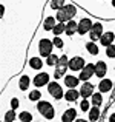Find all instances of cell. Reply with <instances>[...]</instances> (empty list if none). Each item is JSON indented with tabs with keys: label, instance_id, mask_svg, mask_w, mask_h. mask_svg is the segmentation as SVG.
<instances>
[{
	"label": "cell",
	"instance_id": "33",
	"mask_svg": "<svg viewBox=\"0 0 115 122\" xmlns=\"http://www.w3.org/2000/svg\"><path fill=\"white\" fill-rule=\"evenodd\" d=\"M52 42H54V46H55V48H58V50H62V48L65 46V42H63V39H62L60 36H54Z\"/></svg>",
	"mask_w": 115,
	"mask_h": 122
},
{
	"label": "cell",
	"instance_id": "29",
	"mask_svg": "<svg viewBox=\"0 0 115 122\" xmlns=\"http://www.w3.org/2000/svg\"><path fill=\"white\" fill-rule=\"evenodd\" d=\"M91 101H88V97H83L81 101H80V110L83 111V113H88L89 110H91Z\"/></svg>",
	"mask_w": 115,
	"mask_h": 122
},
{
	"label": "cell",
	"instance_id": "35",
	"mask_svg": "<svg viewBox=\"0 0 115 122\" xmlns=\"http://www.w3.org/2000/svg\"><path fill=\"white\" fill-rule=\"evenodd\" d=\"M109 121H115V113H114V114H111V116H109Z\"/></svg>",
	"mask_w": 115,
	"mask_h": 122
},
{
	"label": "cell",
	"instance_id": "24",
	"mask_svg": "<svg viewBox=\"0 0 115 122\" xmlns=\"http://www.w3.org/2000/svg\"><path fill=\"white\" fill-rule=\"evenodd\" d=\"M86 50H88V53L91 54V56H97L100 51H98V45L95 43L94 40H89L86 42Z\"/></svg>",
	"mask_w": 115,
	"mask_h": 122
},
{
	"label": "cell",
	"instance_id": "11",
	"mask_svg": "<svg viewBox=\"0 0 115 122\" xmlns=\"http://www.w3.org/2000/svg\"><path fill=\"white\" fill-rule=\"evenodd\" d=\"M112 86H114V82L111 81V79H106L103 77L98 83V91H101L103 94H106V93H111L112 91Z\"/></svg>",
	"mask_w": 115,
	"mask_h": 122
},
{
	"label": "cell",
	"instance_id": "17",
	"mask_svg": "<svg viewBox=\"0 0 115 122\" xmlns=\"http://www.w3.org/2000/svg\"><path fill=\"white\" fill-rule=\"evenodd\" d=\"M65 33H66V36H69V37H72L75 33H78V23H77L74 19L66 22V31Z\"/></svg>",
	"mask_w": 115,
	"mask_h": 122
},
{
	"label": "cell",
	"instance_id": "18",
	"mask_svg": "<svg viewBox=\"0 0 115 122\" xmlns=\"http://www.w3.org/2000/svg\"><path fill=\"white\" fill-rule=\"evenodd\" d=\"M31 83H32V81H31L29 76L22 74V76H20V79H18V90H20V91H28V90H29V85H31Z\"/></svg>",
	"mask_w": 115,
	"mask_h": 122
},
{
	"label": "cell",
	"instance_id": "36",
	"mask_svg": "<svg viewBox=\"0 0 115 122\" xmlns=\"http://www.w3.org/2000/svg\"><path fill=\"white\" fill-rule=\"evenodd\" d=\"M112 6H114V8H115V0H112Z\"/></svg>",
	"mask_w": 115,
	"mask_h": 122
},
{
	"label": "cell",
	"instance_id": "37",
	"mask_svg": "<svg viewBox=\"0 0 115 122\" xmlns=\"http://www.w3.org/2000/svg\"><path fill=\"white\" fill-rule=\"evenodd\" d=\"M103 2H104V0H103Z\"/></svg>",
	"mask_w": 115,
	"mask_h": 122
},
{
	"label": "cell",
	"instance_id": "32",
	"mask_svg": "<svg viewBox=\"0 0 115 122\" xmlns=\"http://www.w3.org/2000/svg\"><path fill=\"white\" fill-rule=\"evenodd\" d=\"M104 54H106L109 59H115V43H111L109 46H106V51H104Z\"/></svg>",
	"mask_w": 115,
	"mask_h": 122
},
{
	"label": "cell",
	"instance_id": "26",
	"mask_svg": "<svg viewBox=\"0 0 115 122\" xmlns=\"http://www.w3.org/2000/svg\"><path fill=\"white\" fill-rule=\"evenodd\" d=\"M91 102H92V105H98V107H100V105L103 104V93L101 91L95 93L94 91V94L91 96Z\"/></svg>",
	"mask_w": 115,
	"mask_h": 122
},
{
	"label": "cell",
	"instance_id": "14",
	"mask_svg": "<svg viewBox=\"0 0 115 122\" xmlns=\"http://www.w3.org/2000/svg\"><path fill=\"white\" fill-rule=\"evenodd\" d=\"M80 90H75V88H69L68 91L65 93V101L66 102H78V97H80Z\"/></svg>",
	"mask_w": 115,
	"mask_h": 122
},
{
	"label": "cell",
	"instance_id": "22",
	"mask_svg": "<svg viewBox=\"0 0 115 122\" xmlns=\"http://www.w3.org/2000/svg\"><path fill=\"white\" fill-rule=\"evenodd\" d=\"M41 99V91L38 88H34L28 93V101L29 102H38Z\"/></svg>",
	"mask_w": 115,
	"mask_h": 122
},
{
	"label": "cell",
	"instance_id": "3",
	"mask_svg": "<svg viewBox=\"0 0 115 122\" xmlns=\"http://www.w3.org/2000/svg\"><path fill=\"white\" fill-rule=\"evenodd\" d=\"M48 93L51 94V97H54L55 101H62V99H65V91H63L62 85H60L58 82H49L48 83Z\"/></svg>",
	"mask_w": 115,
	"mask_h": 122
},
{
	"label": "cell",
	"instance_id": "10",
	"mask_svg": "<svg viewBox=\"0 0 115 122\" xmlns=\"http://www.w3.org/2000/svg\"><path fill=\"white\" fill-rule=\"evenodd\" d=\"M106 74H107V63L104 60H98L95 63V77L103 79Z\"/></svg>",
	"mask_w": 115,
	"mask_h": 122
},
{
	"label": "cell",
	"instance_id": "1",
	"mask_svg": "<svg viewBox=\"0 0 115 122\" xmlns=\"http://www.w3.org/2000/svg\"><path fill=\"white\" fill-rule=\"evenodd\" d=\"M37 110L44 119H48V121L55 119V108H54V105L49 101H41L40 99L37 102Z\"/></svg>",
	"mask_w": 115,
	"mask_h": 122
},
{
	"label": "cell",
	"instance_id": "19",
	"mask_svg": "<svg viewBox=\"0 0 115 122\" xmlns=\"http://www.w3.org/2000/svg\"><path fill=\"white\" fill-rule=\"evenodd\" d=\"M57 25V19H55V15H48V17H44V20H43V30L44 31H52L54 30V26Z\"/></svg>",
	"mask_w": 115,
	"mask_h": 122
},
{
	"label": "cell",
	"instance_id": "34",
	"mask_svg": "<svg viewBox=\"0 0 115 122\" xmlns=\"http://www.w3.org/2000/svg\"><path fill=\"white\" fill-rule=\"evenodd\" d=\"M9 104H11V108H14V110H17V108L20 107V101H18L17 97H12Z\"/></svg>",
	"mask_w": 115,
	"mask_h": 122
},
{
	"label": "cell",
	"instance_id": "2",
	"mask_svg": "<svg viewBox=\"0 0 115 122\" xmlns=\"http://www.w3.org/2000/svg\"><path fill=\"white\" fill-rule=\"evenodd\" d=\"M69 68V59L66 54H63V56H60V60L58 63L55 65V71H54V77L55 79H62L65 77L66 74V70Z\"/></svg>",
	"mask_w": 115,
	"mask_h": 122
},
{
	"label": "cell",
	"instance_id": "23",
	"mask_svg": "<svg viewBox=\"0 0 115 122\" xmlns=\"http://www.w3.org/2000/svg\"><path fill=\"white\" fill-rule=\"evenodd\" d=\"M55 19H57V22H63V23H66L68 20H71V17H69V14L65 11V8H62V9H58V11L55 12Z\"/></svg>",
	"mask_w": 115,
	"mask_h": 122
},
{
	"label": "cell",
	"instance_id": "16",
	"mask_svg": "<svg viewBox=\"0 0 115 122\" xmlns=\"http://www.w3.org/2000/svg\"><path fill=\"white\" fill-rule=\"evenodd\" d=\"M63 82H65V85L68 86V88H75V86H78V83H80V77H77L74 74H65Z\"/></svg>",
	"mask_w": 115,
	"mask_h": 122
},
{
	"label": "cell",
	"instance_id": "27",
	"mask_svg": "<svg viewBox=\"0 0 115 122\" xmlns=\"http://www.w3.org/2000/svg\"><path fill=\"white\" fill-rule=\"evenodd\" d=\"M58 60H60V56H57V54H49V56L46 57V65L48 66H51V68H54V66L58 63Z\"/></svg>",
	"mask_w": 115,
	"mask_h": 122
},
{
	"label": "cell",
	"instance_id": "12",
	"mask_svg": "<svg viewBox=\"0 0 115 122\" xmlns=\"http://www.w3.org/2000/svg\"><path fill=\"white\" fill-rule=\"evenodd\" d=\"M80 94H81V97H91L92 94H94V85H92L91 82L86 81L84 83H81V86H80Z\"/></svg>",
	"mask_w": 115,
	"mask_h": 122
},
{
	"label": "cell",
	"instance_id": "21",
	"mask_svg": "<svg viewBox=\"0 0 115 122\" xmlns=\"http://www.w3.org/2000/svg\"><path fill=\"white\" fill-rule=\"evenodd\" d=\"M28 63H29V66H31L32 70H41V68H43V65H44V62L41 60V56H40V57H37V56L31 57Z\"/></svg>",
	"mask_w": 115,
	"mask_h": 122
},
{
	"label": "cell",
	"instance_id": "20",
	"mask_svg": "<svg viewBox=\"0 0 115 122\" xmlns=\"http://www.w3.org/2000/svg\"><path fill=\"white\" fill-rule=\"evenodd\" d=\"M101 119V111L98 105L91 107V110L88 111V121H100Z\"/></svg>",
	"mask_w": 115,
	"mask_h": 122
},
{
	"label": "cell",
	"instance_id": "6",
	"mask_svg": "<svg viewBox=\"0 0 115 122\" xmlns=\"http://www.w3.org/2000/svg\"><path fill=\"white\" fill-rule=\"evenodd\" d=\"M103 28H104V26H103V23H101V22L94 23V25H92V28H91V31H89V39L94 40V42H100L101 34L104 33Z\"/></svg>",
	"mask_w": 115,
	"mask_h": 122
},
{
	"label": "cell",
	"instance_id": "4",
	"mask_svg": "<svg viewBox=\"0 0 115 122\" xmlns=\"http://www.w3.org/2000/svg\"><path fill=\"white\" fill-rule=\"evenodd\" d=\"M52 50H54V42L51 39L43 37V39L38 42V54L41 57H48L49 54H52Z\"/></svg>",
	"mask_w": 115,
	"mask_h": 122
},
{
	"label": "cell",
	"instance_id": "13",
	"mask_svg": "<svg viewBox=\"0 0 115 122\" xmlns=\"http://www.w3.org/2000/svg\"><path fill=\"white\" fill-rule=\"evenodd\" d=\"M114 40H115V34L112 33V31H106V33H103L101 34V37H100V43H101V46H109L111 43H114Z\"/></svg>",
	"mask_w": 115,
	"mask_h": 122
},
{
	"label": "cell",
	"instance_id": "28",
	"mask_svg": "<svg viewBox=\"0 0 115 122\" xmlns=\"http://www.w3.org/2000/svg\"><path fill=\"white\" fill-rule=\"evenodd\" d=\"M15 119H17V113H15L14 108L8 110L5 113V116H3V121H5V122H12V121H15Z\"/></svg>",
	"mask_w": 115,
	"mask_h": 122
},
{
	"label": "cell",
	"instance_id": "30",
	"mask_svg": "<svg viewBox=\"0 0 115 122\" xmlns=\"http://www.w3.org/2000/svg\"><path fill=\"white\" fill-rule=\"evenodd\" d=\"M32 119H34L32 114H31L28 110H23L22 113H18V121H22V122H29V121H32Z\"/></svg>",
	"mask_w": 115,
	"mask_h": 122
},
{
	"label": "cell",
	"instance_id": "7",
	"mask_svg": "<svg viewBox=\"0 0 115 122\" xmlns=\"http://www.w3.org/2000/svg\"><path fill=\"white\" fill-rule=\"evenodd\" d=\"M92 76H95V63H86L84 68L80 71L78 77H80V81L86 82V81H89Z\"/></svg>",
	"mask_w": 115,
	"mask_h": 122
},
{
	"label": "cell",
	"instance_id": "5",
	"mask_svg": "<svg viewBox=\"0 0 115 122\" xmlns=\"http://www.w3.org/2000/svg\"><path fill=\"white\" fill-rule=\"evenodd\" d=\"M51 82V74L46 71H41V73H37L35 77L32 79V83L37 86V88H41V86L48 85V83Z\"/></svg>",
	"mask_w": 115,
	"mask_h": 122
},
{
	"label": "cell",
	"instance_id": "31",
	"mask_svg": "<svg viewBox=\"0 0 115 122\" xmlns=\"http://www.w3.org/2000/svg\"><path fill=\"white\" fill-rule=\"evenodd\" d=\"M65 5H66V0H51V8L55 9V11L62 9Z\"/></svg>",
	"mask_w": 115,
	"mask_h": 122
},
{
	"label": "cell",
	"instance_id": "9",
	"mask_svg": "<svg viewBox=\"0 0 115 122\" xmlns=\"http://www.w3.org/2000/svg\"><path fill=\"white\" fill-rule=\"evenodd\" d=\"M92 20L89 17H83L81 20L78 22V34L80 36H84V34H88L89 31H91V28H92Z\"/></svg>",
	"mask_w": 115,
	"mask_h": 122
},
{
	"label": "cell",
	"instance_id": "15",
	"mask_svg": "<svg viewBox=\"0 0 115 122\" xmlns=\"http://www.w3.org/2000/svg\"><path fill=\"white\" fill-rule=\"evenodd\" d=\"M77 116H78V113H77L75 108H68V110L63 111L62 121L63 122H72V121H77Z\"/></svg>",
	"mask_w": 115,
	"mask_h": 122
},
{
	"label": "cell",
	"instance_id": "25",
	"mask_svg": "<svg viewBox=\"0 0 115 122\" xmlns=\"http://www.w3.org/2000/svg\"><path fill=\"white\" fill-rule=\"evenodd\" d=\"M65 31H66V23H63V22H57V25L54 26V30H52V34H54V36H62Z\"/></svg>",
	"mask_w": 115,
	"mask_h": 122
},
{
	"label": "cell",
	"instance_id": "8",
	"mask_svg": "<svg viewBox=\"0 0 115 122\" xmlns=\"http://www.w3.org/2000/svg\"><path fill=\"white\" fill-rule=\"evenodd\" d=\"M86 65V60L81 56H74L72 59H69V70L71 71H81Z\"/></svg>",
	"mask_w": 115,
	"mask_h": 122
}]
</instances>
